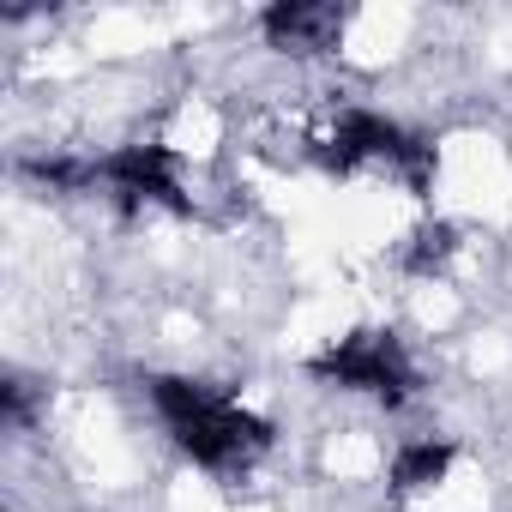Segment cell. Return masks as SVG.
<instances>
[{"label":"cell","instance_id":"obj_1","mask_svg":"<svg viewBox=\"0 0 512 512\" xmlns=\"http://www.w3.org/2000/svg\"><path fill=\"white\" fill-rule=\"evenodd\" d=\"M151 410L163 416L169 440L205 470H241L272 446L266 416L241 410L235 398H223V392H211L205 380H187V374H151Z\"/></svg>","mask_w":512,"mask_h":512},{"label":"cell","instance_id":"obj_2","mask_svg":"<svg viewBox=\"0 0 512 512\" xmlns=\"http://www.w3.org/2000/svg\"><path fill=\"white\" fill-rule=\"evenodd\" d=\"M314 157H320V169H332V175H350V169H368V163H374V169L404 175L416 193L434 187V145L416 139L410 127H398L392 115H374V109H344L338 127H332V139H326Z\"/></svg>","mask_w":512,"mask_h":512},{"label":"cell","instance_id":"obj_3","mask_svg":"<svg viewBox=\"0 0 512 512\" xmlns=\"http://www.w3.org/2000/svg\"><path fill=\"white\" fill-rule=\"evenodd\" d=\"M314 380L344 386V392H368L392 410L416 392V362L398 344V332H350V338H338L332 350L314 356Z\"/></svg>","mask_w":512,"mask_h":512},{"label":"cell","instance_id":"obj_4","mask_svg":"<svg viewBox=\"0 0 512 512\" xmlns=\"http://www.w3.org/2000/svg\"><path fill=\"white\" fill-rule=\"evenodd\" d=\"M97 187H109V199H121V205H169V211H187L175 157L163 145H121V151L97 157Z\"/></svg>","mask_w":512,"mask_h":512},{"label":"cell","instance_id":"obj_5","mask_svg":"<svg viewBox=\"0 0 512 512\" xmlns=\"http://www.w3.org/2000/svg\"><path fill=\"white\" fill-rule=\"evenodd\" d=\"M344 25H350V13L332 7V0H278V7L260 13L266 43L284 55H326V49H338Z\"/></svg>","mask_w":512,"mask_h":512},{"label":"cell","instance_id":"obj_6","mask_svg":"<svg viewBox=\"0 0 512 512\" xmlns=\"http://www.w3.org/2000/svg\"><path fill=\"white\" fill-rule=\"evenodd\" d=\"M446 470H452V446H446V440H404L398 458H392V488H398V494H422V488H434Z\"/></svg>","mask_w":512,"mask_h":512},{"label":"cell","instance_id":"obj_7","mask_svg":"<svg viewBox=\"0 0 512 512\" xmlns=\"http://www.w3.org/2000/svg\"><path fill=\"white\" fill-rule=\"evenodd\" d=\"M0 416H7V428H25V422H31V386H25V380H7V386H0Z\"/></svg>","mask_w":512,"mask_h":512}]
</instances>
